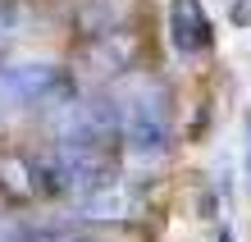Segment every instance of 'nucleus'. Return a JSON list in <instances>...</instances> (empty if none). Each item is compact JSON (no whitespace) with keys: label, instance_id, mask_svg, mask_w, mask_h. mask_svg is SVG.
Returning a JSON list of instances; mask_svg holds the SVG:
<instances>
[{"label":"nucleus","instance_id":"39448f33","mask_svg":"<svg viewBox=\"0 0 251 242\" xmlns=\"http://www.w3.org/2000/svg\"><path fill=\"white\" fill-rule=\"evenodd\" d=\"M132 37L128 32H105V37H92V46L82 51V73L87 78H114L124 73V64L132 59Z\"/></svg>","mask_w":251,"mask_h":242},{"label":"nucleus","instance_id":"6e6552de","mask_svg":"<svg viewBox=\"0 0 251 242\" xmlns=\"http://www.w3.org/2000/svg\"><path fill=\"white\" fill-rule=\"evenodd\" d=\"M242 169L251 178V105H247V114H242Z\"/></svg>","mask_w":251,"mask_h":242},{"label":"nucleus","instance_id":"423d86ee","mask_svg":"<svg viewBox=\"0 0 251 242\" xmlns=\"http://www.w3.org/2000/svg\"><path fill=\"white\" fill-rule=\"evenodd\" d=\"M124 19H128V0H78L73 5V23L92 37L124 32Z\"/></svg>","mask_w":251,"mask_h":242},{"label":"nucleus","instance_id":"f257e3e1","mask_svg":"<svg viewBox=\"0 0 251 242\" xmlns=\"http://www.w3.org/2000/svg\"><path fill=\"white\" fill-rule=\"evenodd\" d=\"M119 110V142L132 164H155L174 146V105L160 78H128L114 96Z\"/></svg>","mask_w":251,"mask_h":242},{"label":"nucleus","instance_id":"f03ea898","mask_svg":"<svg viewBox=\"0 0 251 242\" xmlns=\"http://www.w3.org/2000/svg\"><path fill=\"white\" fill-rule=\"evenodd\" d=\"M64 92H69V73L55 59H23V64L0 69V124L46 101H60Z\"/></svg>","mask_w":251,"mask_h":242},{"label":"nucleus","instance_id":"0eeeda50","mask_svg":"<svg viewBox=\"0 0 251 242\" xmlns=\"http://www.w3.org/2000/svg\"><path fill=\"white\" fill-rule=\"evenodd\" d=\"M23 23V9H19V0H0V37L14 32V27Z\"/></svg>","mask_w":251,"mask_h":242},{"label":"nucleus","instance_id":"20e7f679","mask_svg":"<svg viewBox=\"0 0 251 242\" xmlns=\"http://www.w3.org/2000/svg\"><path fill=\"white\" fill-rule=\"evenodd\" d=\"M169 41L183 59H197L215 46V27L201 0H169Z\"/></svg>","mask_w":251,"mask_h":242},{"label":"nucleus","instance_id":"7ed1b4c3","mask_svg":"<svg viewBox=\"0 0 251 242\" xmlns=\"http://www.w3.org/2000/svg\"><path fill=\"white\" fill-rule=\"evenodd\" d=\"M146 201H142V188L124 174H110L100 178L96 188H87L78 196V215L82 219H96V224H124L132 215H142Z\"/></svg>","mask_w":251,"mask_h":242}]
</instances>
